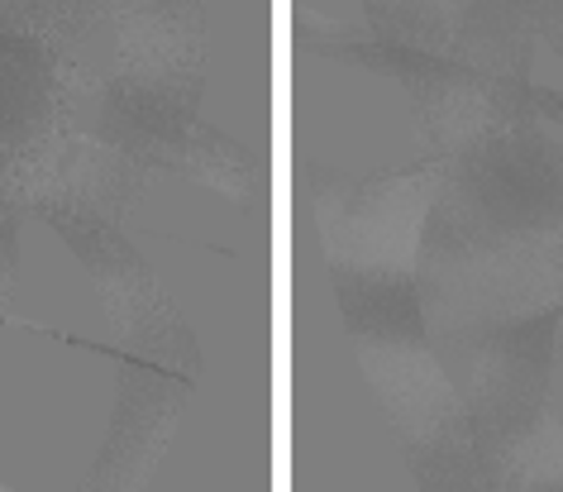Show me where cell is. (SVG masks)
Here are the masks:
<instances>
[{"label":"cell","mask_w":563,"mask_h":492,"mask_svg":"<svg viewBox=\"0 0 563 492\" xmlns=\"http://www.w3.org/2000/svg\"><path fill=\"white\" fill-rule=\"evenodd\" d=\"M316 220L325 239L330 269L363 273H411L426 244L430 216L444 192V163L420 158L416 167H391L373 177H344L311 167Z\"/></svg>","instance_id":"obj_1"},{"label":"cell","mask_w":563,"mask_h":492,"mask_svg":"<svg viewBox=\"0 0 563 492\" xmlns=\"http://www.w3.org/2000/svg\"><path fill=\"white\" fill-rule=\"evenodd\" d=\"M444 192L459 196L473 234H554L563 225V149L530 116H501L444 158Z\"/></svg>","instance_id":"obj_2"},{"label":"cell","mask_w":563,"mask_h":492,"mask_svg":"<svg viewBox=\"0 0 563 492\" xmlns=\"http://www.w3.org/2000/svg\"><path fill=\"white\" fill-rule=\"evenodd\" d=\"M559 340V306L516 311L477 326L463 340L468 359V402L477 440L487 455H497L506 440H516L534 426L549 406V378H554V345Z\"/></svg>","instance_id":"obj_3"},{"label":"cell","mask_w":563,"mask_h":492,"mask_svg":"<svg viewBox=\"0 0 563 492\" xmlns=\"http://www.w3.org/2000/svg\"><path fill=\"white\" fill-rule=\"evenodd\" d=\"M358 363L387 420L397 426L406 455L434 449L463 435H477L463 392L449 383L440 354L430 340H391V345H358Z\"/></svg>","instance_id":"obj_4"},{"label":"cell","mask_w":563,"mask_h":492,"mask_svg":"<svg viewBox=\"0 0 563 492\" xmlns=\"http://www.w3.org/2000/svg\"><path fill=\"white\" fill-rule=\"evenodd\" d=\"M187 392H191V378H181L173 369L158 373L153 363L148 369L124 363L115 420H110L106 449L81 492H144L167 440H173V430H177Z\"/></svg>","instance_id":"obj_5"},{"label":"cell","mask_w":563,"mask_h":492,"mask_svg":"<svg viewBox=\"0 0 563 492\" xmlns=\"http://www.w3.org/2000/svg\"><path fill=\"white\" fill-rule=\"evenodd\" d=\"M334 297H340L344 326L358 345H391V340H430L426 330V297L416 273H363V269H330Z\"/></svg>","instance_id":"obj_6"},{"label":"cell","mask_w":563,"mask_h":492,"mask_svg":"<svg viewBox=\"0 0 563 492\" xmlns=\"http://www.w3.org/2000/svg\"><path fill=\"white\" fill-rule=\"evenodd\" d=\"M368 30L434 58H454V0H363Z\"/></svg>","instance_id":"obj_7"},{"label":"cell","mask_w":563,"mask_h":492,"mask_svg":"<svg viewBox=\"0 0 563 492\" xmlns=\"http://www.w3.org/2000/svg\"><path fill=\"white\" fill-rule=\"evenodd\" d=\"M10 277H15V216L0 201V297H5Z\"/></svg>","instance_id":"obj_8"},{"label":"cell","mask_w":563,"mask_h":492,"mask_svg":"<svg viewBox=\"0 0 563 492\" xmlns=\"http://www.w3.org/2000/svg\"><path fill=\"white\" fill-rule=\"evenodd\" d=\"M540 492H563V483H554V488H540Z\"/></svg>","instance_id":"obj_9"},{"label":"cell","mask_w":563,"mask_h":492,"mask_svg":"<svg viewBox=\"0 0 563 492\" xmlns=\"http://www.w3.org/2000/svg\"><path fill=\"white\" fill-rule=\"evenodd\" d=\"M0 492H10V488H0Z\"/></svg>","instance_id":"obj_10"}]
</instances>
